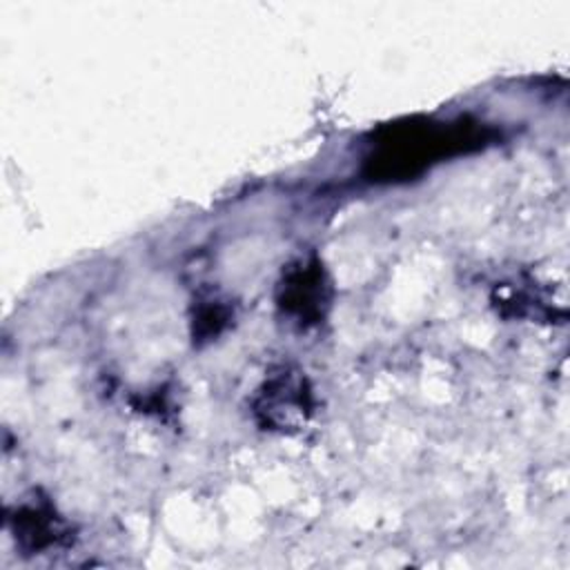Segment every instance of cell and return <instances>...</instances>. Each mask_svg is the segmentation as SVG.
<instances>
[{
    "label": "cell",
    "mask_w": 570,
    "mask_h": 570,
    "mask_svg": "<svg viewBox=\"0 0 570 570\" xmlns=\"http://www.w3.org/2000/svg\"><path fill=\"white\" fill-rule=\"evenodd\" d=\"M459 142L454 134L432 125H401L392 129V138L379 145L376 165L383 176H407L421 169L430 158H439L448 147Z\"/></svg>",
    "instance_id": "cell-1"
},
{
    "label": "cell",
    "mask_w": 570,
    "mask_h": 570,
    "mask_svg": "<svg viewBox=\"0 0 570 570\" xmlns=\"http://www.w3.org/2000/svg\"><path fill=\"white\" fill-rule=\"evenodd\" d=\"M321 274L318 269H298L294 276H292V283L285 285V305L289 309H296L298 314H305L309 309H318L316 301L321 296Z\"/></svg>",
    "instance_id": "cell-2"
}]
</instances>
